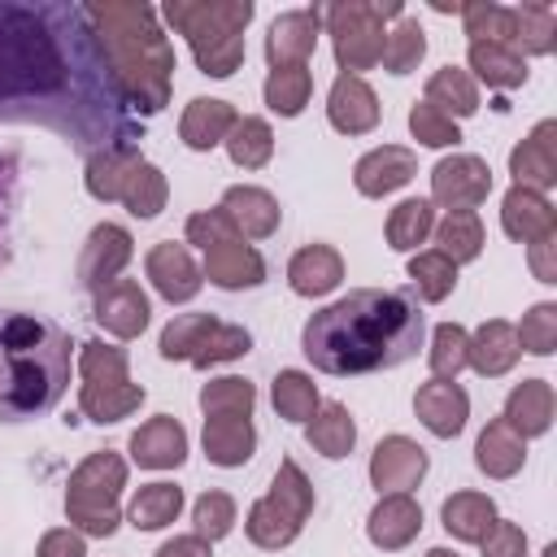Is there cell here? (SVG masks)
Here are the masks:
<instances>
[{
    "label": "cell",
    "instance_id": "1",
    "mask_svg": "<svg viewBox=\"0 0 557 557\" xmlns=\"http://www.w3.org/2000/svg\"><path fill=\"white\" fill-rule=\"evenodd\" d=\"M0 122L48 126L87 157L144 139L83 4L0 0Z\"/></svg>",
    "mask_w": 557,
    "mask_h": 557
},
{
    "label": "cell",
    "instance_id": "2",
    "mask_svg": "<svg viewBox=\"0 0 557 557\" xmlns=\"http://www.w3.org/2000/svg\"><path fill=\"white\" fill-rule=\"evenodd\" d=\"M422 335L426 322L409 287H357L305 322L300 352L313 361V370L352 379L405 366L418 357Z\"/></svg>",
    "mask_w": 557,
    "mask_h": 557
},
{
    "label": "cell",
    "instance_id": "3",
    "mask_svg": "<svg viewBox=\"0 0 557 557\" xmlns=\"http://www.w3.org/2000/svg\"><path fill=\"white\" fill-rule=\"evenodd\" d=\"M83 9L126 109L135 117L161 113L174 83V44L165 39L157 9L148 0H91Z\"/></svg>",
    "mask_w": 557,
    "mask_h": 557
},
{
    "label": "cell",
    "instance_id": "4",
    "mask_svg": "<svg viewBox=\"0 0 557 557\" xmlns=\"http://www.w3.org/2000/svg\"><path fill=\"white\" fill-rule=\"evenodd\" d=\"M70 387V335L35 313H0V422L48 413Z\"/></svg>",
    "mask_w": 557,
    "mask_h": 557
},
{
    "label": "cell",
    "instance_id": "5",
    "mask_svg": "<svg viewBox=\"0 0 557 557\" xmlns=\"http://www.w3.org/2000/svg\"><path fill=\"white\" fill-rule=\"evenodd\" d=\"M252 0H170L161 17L187 39L200 74L231 78L244 65V26L252 22Z\"/></svg>",
    "mask_w": 557,
    "mask_h": 557
},
{
    "label": "cell",
    "instance_id": "6",
    "mask_svg": "<svg viewBox=\"0 0 557 557\" xmlns=\"http://www.w3.org/2000/svg\"><path fill=\"white\" fill-rule=\"evenodd\" d=\"M122 487H126V457L113 453V448L87 453L70 470V483H65V518H70V527L78 535L109 540L122 527V509H117Z\"/></svg>",
    "mask_w": 557,
    "mask_h": 557
},
{
    "label": "cell",
    "instance_id": "7",
    "mask_svg": "<svg viewBox=\"0 0 557 557\" xmlns=\"http://www.w3.org/2000/svg\"><path fill=\"white\" fill-rule=\"evenodd\" d=\"M387 17H405V4L400 0H335L322 9L339 74L361 78V70H374L383 61Z\"/></svg>",
    "mask_w": 557,
    "mask_h": 557
},
{
    "label": "cell",
    "instance_id": "8",
    "mask_svg": "<svg viewBox=\"0 0 557 557\" xmlns=\"http://www.w3.org/2000/svg\"><path fill=\"white\" fill-rule=\"evenodd\" d=\"M309 513H313V483L305 479V470L292 457H283L274 479H270V492L261 500H252V509L244 518V531L257 548L278 553L300 535Z\"/></svg>",
    "mask_w": 557,
    "mask_h": 557
},
{
    "label": "cell",
    "instance_id": "9",
    "mask_svg": "<svg viewBox=\"0 0 557 557\" xmlns=\"http://www.w3.org/2000/svg\"><path fill=\"white\" fill-rule=\"evenodd\" d=\"M492 196V165L474 152H453L435 161L431 170V205H444L448 213L474 209Z\"/></svg>",
    "mask_w": 557,
    "mask_h": 557
},
{
    "label": "cell",
    "instance_id": "10",
    "mask_svg": "<svg viewBox=\"0 0 557 557\" xmlns=\"http://www.w3.org/2000/svg\"><path fill=\"white\" fill-rule=\"evenodd\" d=\"M131 257H135L131 231L117 226V222H100V226H91V235H87V244L78 252V283L96 296L100 287H109V283L122 278V270L131 265Z\"/></svg>",
    "mask_w": 557,
    "mask_h": 557
},
{
    "label": "cell",
    "instance_id": "11",
    "mask_svg": "<svg viewBox=\"0 0 557 557\" xmlns=\"http://www.w3.org/2000/svg\"><path fill=\"white\" fill-rule=\"evenodd\" d=\"M144 270H148V278H152L157 296L170 300V305H187V300H196V292L205 287V274H200V265L191 261V248H187V244H174V239L152 244L148 257H144Z\"/></svg>",
    "mask_w": 557,
    "mask_h": 557
},
{
    "label": "cell",
    "instance_id": "12",
    "mask_svg": "<svg viewBox=\"0 0 557 557\" xmlns=\"http://www.w3.org/2000/svg\"><path fill=\"white\" fill-rule=\"evenodd\" d=\"M426 474V448L413 444L409 435H383L370 453V483L379 487V496L392 492H413Z\"/></svg>",
    "mask_w": 557,
    "mask_h": 557
},
{
    "label": "cell",
    "instance_id": "13",
    "mask_svg": "<svg viewBox=\"0 0 557 557\" xmlns=\"http://www.w3.org/2000/svg\"><path fill=\"white\" fill-rule=\"evenodd\" d=\"M322 30V9H287L270 22L265 30V61L270 70L278 65H309Z\"/></svg>",
    "mask_w": 557,
    "mask_h": 557
},
{
    "label": "cell",
    "instance_id": "14",
    "mask_svg": "<svg viewBox=\"0 0 557 557\" xmlns=\"http://www.w3.org/2000/svg\"><path fill=\"white\" fill-rule=\"evenodd\" d=\"M413 174H418V152L405 148V144H379L366 157H357V165H352V183L370 200H383V196L400 191Z\"/></svg>",
    "mask_w": 557,
    "mask_h": 557
},
{
    "label": "cell",
    "instance_id": "15",
    "mask_svg": "<svg viewBox=\"0 0 557 557\" xmlns=\"http://www.w3.org/2000/svg\"><path fill=\"white\" fill-rule=\"evenodd\" d=\"M413 413L435 440H457L470 418V396L457 379H431L413 392Z\"/></svg>",
    "mask_w": 557,
    "mask_h": 557
},
{
    "label": "cell",
    "instance_id": "16",
    "mask_svg": "<svg viewBox=\"0 0 557 557\" xmlns=\"http://www.w3.org/2000/svg\"><path fill=\"white\" fill-rule=\"evenodd\" d=\"M509 174H513V187H531L540 196L557 183V122L553 117L535 122L531 135L522 144H513Z\"/></svg>",
    "mask_w": 557,
    "mask_h": 557
},
{
    "label": "cell",
    "instance_id": "17",
    "mask_svg": "<svg viewBox=\"0 0 557 557\" xmlns=\"http://www.w3.org/2000/svg\"><path fill=\"white\" fill-rule=\"evenodd\" d=\"M379 117H383V109H379L374 87L357 74H335L331 96H326V122L339 135H370L379 126Z\"/></svg>",
    "mask_w": 557,
    "mask_h": 557
},
{
    "label": "cell",
    "instance_id": "18",
    "mask_svg": "<svg viewBox=\"0 0 557 557\" xmlns=\"http://www.w3.org/2000/svg\"><path fill=\"white\" fill-rule=\"evenodd\" d=\"M148 313H152V305H148V296H144V287H139L135 278H117V283L100 287V292H96V305H91V318H96L113 339H135V335H144Z\"/></svg>",
    "mask_w": 557,
    "mask_h": 557
},
{
    "label": "cell",
    "instance_id": "19",
    "mask_svg": "<svg viewBox=\"0 0 557 557\" xmlns=\"http://www.w3.org/2000/svg\"><path fill=\"white\" fill-rule=\"evenodd\" d=\"M422 531V505L409 496V492H392V496H379V505L370 509L366 518V535L374 548L383 553H400L418 540Z\"/></svg>",
    "mask_w": 557,
    "mask_h": 557
},
{
    "label": "cell",
    "instance_id": "20",
    "mask_svg": "<svg viewBox=\"0 0 557 557\" xmlns=\"http://www.w3.org/2000/svg\"><path fill=\"white\" fill-rule=\"evenodd\" d=\"M500 226L518 244H540V239L557 235V209L548 196H540L531 187H509L500 196Z\"/></svg>",
    "mask_w": 557,
    "mask_h": 557
},
{
    "label": "cell",
    "instance_id": "21",
    "mask_svg": "<svg viewBox=\"0 0 557 557\" xmlns=\"http://www.w3.org/2000/svg\"><path fill=\"white\" fill-rule=\"evenodd\" d=\"M131 461L144 470H178L187 461V431L178 418L157 413L131 435Z\"/></svg>",
    "mask_w": 557,
    "mask_h": 557
},
{
    "label": "cell",
    "instance_id": "22",
    "mask_svg": "<svg viewBox=\"0 0 557 557\" xmlns=\"http://www.w3.org/2000/svg\"><path fill=\"white\" fill-rule=\"evenodd\" d=\"M218 209L235 222V231H239L244 239H270V235L278 231V222H283L278 200H274L265 187H252V183H235V187H226Z\"/></svg>",
    "mask_w": 557,
    "mask_h": 557
},
{
    "label": "cell",
    "instance_id": "23",
    "mask_svg": "<svg viewBox=\"0 0 557 557\" xmlns=\"http://www.w3.org/2000/svg\"><path fill=\"white\" fill-rule=\"evenodd\" d=\"M200 274L222 287V292H244V287H261L265 283V257L244 244V239H231V244H218L205 252V265Z\"/></svg>",
    "mask_w": 557,
    "mask_h": 557
},
{
    "label": "cell",
    "instance_id": "24",
    "mask_svg": "<svg viewBox=\"0 0 557 557\" xmlns=\"http://www.w3.org/2000/svg\"><path fill=\"white\" fill-rule=\"evenodd\" d=\"M239 122L235 104L231 100H218V96H196L183 117H178V139L191 148V152H209L218 144H226L231 126Z\"/></svg>",
    "mask_w": 557,
    "mask_h": 557
},
{
    "label": "cell",
    "instance_id": "25",
    "mask_svg": "<svg viewBox=\"0 0 557 557\" xmlns=\"http://www.w3.org/2000/svg\"><path fill=\"white\" fill-rule=\"evenodd\" d=\"M553 413H557L553 383H548V379H522V383L505 396V413H500V418H505L509 431H518L522 440H535V435H548Z\"/></svg>",
    "mask_w": 557,
    "mask_h": 557
},
{
    "label": "cell",
    "instance_id": "26",
    "mask_svg": "<svg viewBox=\"0 0 557 557\" xmlns=\"http://www.w3.org/2000/svg\"><path fill=\"white\" fill-rule=\"evenodd\" d=\"M287 283L296 296H331L344 283V257L331 244H305L292 261H287Z\"/></svg>",
    "mask_w": 557,
    "mask_h": 557
},
{
    "label": "cell",
    "instance_id": "27",
    "mask_svg": "<svg viewBox=\"0 0 557 557\" xmlns=\"http://www.w3.org/2000/svg\"><path fill=\"white\" fill-rule=\"evenodd\" d=\"M466 357H470L474 374H483V379H500V374H509V370L518 366V357H522L513 322H505V318H487V322L470 335Z\"/></svg>",
    "mask_w": 557,
    "mask_h": 557
},
{
    "label": "cell",
    "instance_id": "28",
    "mask_svg": "<svg viewBox=\"0 0 557 557\" xmlns=\"http://www.w3.org/2000/svg\"><path fill=\"white\" fill-rule=\"evenodd\" d=\"M200 444H205V457L213 466L235 470V466L252 461V453H257V426H252V418H205Z\"/></svg>",
    "mask_w": 557,
    "mask_h": 557
},
{
    "label": "cell",
    "instance_id": "29",
    "mask_svg": "<svg viewBox=\"0 0 557 557\" xmlns=\"http://www.w3.org/2000/svg\"><path fill=\"white\" fill-rule=\"evenodd\" d=\"M474 466H479L487 479H513V474L527 466V440H522L518 431H509L505 418H492V422L479 431Z\"/></svg>",
    "mask_w": 557,
    "mask_h": 557
},
{
    "label": "cell",
    "instance_id": "30",
    "mask_svg": "<svg viewBox=\"0 0 557 557\" xmlns=\"http://www.w3.org/2000/svg\"><path fill=\"white\" fill-rule=\"evenodd\" d=\"M440 522L453 540L461 544H479L492 522H496V500L487 492H453L444 505H440Z\"/></svg>",
    "mask_w": 557,
    "mask_h": 557
},
{
    "label": "cell",
    "instance_id": "31",
    "mask_svg": "<svg viewBox=\"0 0 557 557\" xmlns=\"http://www.w3.org/2000/svg\"><path fill=\"white\" fill-rule=\"evenodd\" d=\"M305 440H309V448L322 453L326 461H339V457H348L352 444H357V422H352V413H348L339 400H326V405H318V413L305 422Z\"/></svg>",
    "mask_w": 557,
    "mask_h": 557
},
{
    "label": "cell",
    "instance_id": "32",
    "mask_svg": "<svg viewBox=\"0 0 557 557\" xmlns=\"http://www.w3.org/2000/svg\"><path fill=\"white\" fill-rule=\"evenodd\" d=\"M144 387L139 383H83L78 387V409H83V418L87 422H122V418H131L139 405H144Z\"/></svg>",
    "mask_w": 557,
    "mask_h": 557
},
{
    "label": "cell",
    "instance_id": "33",
    "mask_svg": "<svg viewBox=\"0 0 557 557\" xmlns=\"http://www.w3.org/2000/svg\"><path fill=\"white\" fill-rule=\"evenodd\" d=\"M426 104L440 109L444 117H470L479 113V87L470 78V70H457V65H440L431 78H426Z\"/></svg>",
    "mask_w": 557,
    "mask_h": 557
},
{
    "label": "cell",
    "instance_id": "34",
    "mask_svg": "<svg viewBox=\"0 0 557 557\" xmlns=\"http://www.w3.org/2000/svg\"><path fill=\"white\" fill-rule=\"evenodd\" d=\"M557 44V13L544 0L513 4V52L518 57H548Z\"/></svg>",
    "mask_w": 557,
    "mask_h": 557
},
{
    "label": "cell",
    "instance_id": "35",
    "mask_svg": "<svg viewBox=\"0 0 557 557\" xmlns=\"http://www.w3.org/2000/svg\"><path fill=\"white\" fill-rule=\"evenodd\" d=\"M431 235H435V244H440L435 252H444L453 265H466V261H474V257L483 252V222H479L474 209L444 213Z\"/></svg>",
    "mask_w": 557,
    "mask_h": 557
},
{
    "label": "cell",
    "instance_id": "36",
    "mask_svg": "<svg viewBox=\"0 0 557 557\" xmlns=\"http://www.w3.org/2000/svg\"><path fill=\"white\" fill-rule=\"evenodd\" d=\"M183 513V487H174V483H144L135 496H131V509H126V518H131V527L135 531H161V527H170L174 518Z\"/></svg>",
    "mask_w": 557,
    "mask_h": 557
},
{
    "label": "cell",
    "instance_id": "37",
    "mask_svg": "<svg viewBox=\"0 0 557 557\" xmlns=\"http://www.w3.org/2000/svg\"><path fill=\"white\" fill-rule=\"evenodd\" d=\"M466 61H470V70H474L470 78H483V83L496 87V91H513V87L527 83V61H522L518 52L500 48V44H470Z\"/></svg>",
    "mask_w": 557,
    "mask_h": 557
},
{
    "label": "cell",
    "instance_id": "38",
    "mask_svg": "<svg viewBox=\"0 0 557 557\" xmlns=\"http://www.w3.org/2000/svg\"><path fill=\"white\" fill-rule=\"evenodd\" d=\"M309 91H313V74L309 65H278L265 74V109L278 113V117H300L305 104H309Z\"/></svg>",
    "mask_w": 557,
    "mask_h": 557
},
{
    "label": "cell",
    "instance_id": "39",
    "mask_svg": "<svg viewBox=\"0 0 557 557\" xmlns=\"http://www.w3.org/2000/svg\"><path fill=\"white\" fill-rule=\"evenodd\" d=\"M165 200H170V183H165V174H161L152 161L139 157L135 170H131L126 183H122L117 205H126L131 218H157V213L165 209Z\"/></svg>",
    "mask_w": 557,
    "mask_h": 557
},
{
    "label": "cell",
    "instance_id": "40",
    "mask_svg": "<svg viewBox=\"0 0 557 557\" xmlns=\"http://www.w3.org/2000/svg\"><path fill=\"white\" fill-rule=\"evenodd\" d=\"M461 26L470 35V44H500L513 52V9L496 4V0H466L461 9Z\"/></svg>",
    "mask_w": 557,
    "mask_h": 557
},
{
    "label": "cell",
    "instance_id": "41",
    "mask_svg": "<svg viewBox=\"0 0 557 557\" xmlns=\"http://www.w3.org/2000/svg\"><path fill=\"white\" fill-rule=\"evenodd\" d=\"M431 231H435V205L422 196L400 200L387 213V248H396V252H418V244H426Z\"/></svg>",
    "mask_w": 557,
    "mask_h": 557
},
{
    "label": "cell",
    "instance_id": "42",
    "mask_svg": "<svg viewBox=\"0 0 557 557\" xmlns=\"http://www.w3.org/2000/svg\"><path fill=\"white\" fill-rule=\"evenodd\" d=\"M135 161H139V148H113V152H91V157H87V174H83L87 191H91L96 200L113 205V200L122 196V183H126V174L135 170Z\"/></svg>",
    "mask_w": 557,
    "mask_h": 557
},
{
    "label": "cell",
    "instance_id": "43",
    "mask_svg": "<svg viewBox=\"0 0 557 557\" xmlns=\"http://www.w3.org/2000/svg\"><path fill=\"white\" fill-rule=\"evenodd\" d=\"M409 278H413V296H418V300L440 305V300H448L453 287H457V265H453L444 252H435V248H418V252L409 257Z\"/></svg>",
    "mask_w": 557,
    "mask_h": 557
},
{
    "label": "cell",
    "instance_id": "44",
    "mask_svg": "<svg viewBox=\"0 0 557 557\" xmlns=\"http://www.w3.org/2000/svg\"><path fill=\"white\" fill-rule=\"evenodd\" d=\"M270 400H274L278 418H287V422H309L322 405L318 383L305 370H278L274 383H270Z\"/></svg>",
    "mask_w": 557,
    "mask_h": 557
},
{
    "label": "cell",
    "instance_id": "45",
    "mask_svg": "<svg viewBox=\"0 0 557 557\" xmlns=\"http://www.w3.org/2000/svg\"><path fill=\"white\" fill-rule=\"evenodd\" d=\"M226 152L239 170H261L274 157V131L265 117H239L226 135Z\"/></svg>",
    "mask_w": 557,
    "mask_h": 557
},
{
    "label": "cell",
    "instance_id": "46",
    "mask_svg": "<svg viewBox=\"0 0 557 557\" xmlns=\"http://www.w3.org/2000/svg\"><path fill=\"white\" fill-rule=\"evenodd\" d=\"M252 405H257V387L248 379L222 374V379H209L200 387L205 418H252Z\"/></svg>",
    "mask_w": 557,
    "mask_h": 557
},
{
    "label": "cell",
    "instance_id": "47",
    "mask_svg": "<svg viewBox=\"0 0 557 557\" xmlns=\"http://www.w3.org/2000/svg\"><path fill=\"white\" fill-rule=\"evenodd\" d=\"M426 57V30L418 17H400L383 39V70L387 74H413Z\"/></svg>",
    "mask_w": 557,
    "mask_h": 557
},
{
    "label": "cell",
    "instance_id": "48",
    "mask_svg": "<svg viewBox=\"0 0 557 557\" xmlns=\"http://www.w3.org/2000/svg\"><path fill=\"white\" fill-rule=\"evenodd\" d=\"M466 348H470V331L457 326V322H440V326L431 331V348H426L431 374H435V379H457V374L470 366Z\"/></svg>",
    "mask_w": 557,
    "mask_h": 557
},
{
    "label": "cell",
    "instance_id": "49",
    "mask_svg": "<svg viewBox=\"0 0 557 557\" xmlns=\"http://www.w3.org/2000/svg\"><path fill=\"white\" fill-rule=\"evenodd\" d=\"M213 326H218L213 313H178V318L165 322L157 348H161L165 361H191V352L200 348V339H205Z\"/></svg>",
    "mask_w": 557,
    "mask_h": 557
},
{
    "label": "cell",
    "instance_id": "50",
    "mask_svg": "<svg viewBox=\"0 0 557 557\" xmlns=\"http://www.w3.org/2000/svg\"><path fill=\"white\" fill-rule=\"evenodd\" d=\"M78 374H83V383H126L131 379L126 348L104 344V339H87L78 348Z\"/></svg>",
    "mask_w": 557,
    "mask_h": 557
},
{
    "label": "cell",
    "instance_id": "51",
    "mask_svg": "<svg viewBox=\"0 0 557 557\" xmlns=\"http://www.w3.org/2000/svg\"><path fill=\"white\" fill-rule=\"evenodd\" d=\"M235 531V500L226 492H200L191 505V535H200L205 544H218Z\"/></svg>",
    "mask_w": 557,
    "mask_h": 557
},
{
    "label": "cell",
    "instance_id": "52",
    "mask_svg": "<svg viewBox=\"0 0 557 557\" xmlns=\"http://www.w3.org/2000/svg\"><path fill=\"white\" fill-rule=\"evenodd\" d=\"M248 348H252V335H248L244 326H235V322H218V326L200 339V348L191 352V366H196V370H209V366H222V361L244 357Z\"/></svg>",
    "mask_w": 557,
    "mask_h": 557
},
{
    "label": "cell",
    "instance_id": "53",
    "mask_svg": "<svg viewBox=\"0 0 557 557\" xmlns=\"http://www.w3.org/2000/svg\"><path fill=\"white\" fill-rule=\"evenodd\" d=\"M518 331V348L531 352V357H553L557 348V305L553 300H540L522 313V326Z\"/></svg>",
    "mask_w": 557,
    "mask_h": 557
},
{
    "label": "cell",
    "instance_id": "54",
    "mask_svg": "<svg viewBox=\"0 0 557 557\" xmlns=\"http://www.w3.org/2000/svg\"><path fill=\"white\" fill-rule=\"evenodd\" d=\"M409 135H413L418 144H426V148H457V144H461L457 122L444 117L440 109H431L426 100H418V104L409 109Z\"/></svg>",
    "mask_w": 557,
    "mask_h": 557
},
{
    "label": "cell",
    "instance_id": "55",
    "mask_svg": "<svg viewBox=\"0 0 557 557\" xmlns=\"http://www.w3.org/2000/svg\"><path fill=\"white\" fill-rule=\"evenodd\" d=\"M231 239H244V235L235 231V222H231L218 205L187 218V244H196L200 252H209V248H218V244H231Z\"/></svg>",
    "mask_w": 557,
    "mask_h": 557
},
{
    "label": "cell",
    "instance_id": "56",
    "mask_svg": "<svg viewBox=\"0 0 557 557\" xmlns=\"http://www.w3.org/2000/svg\"><path fill=\"white\" fill-rule=\"evenodd\" d=\"M479 548H483V557H527V531L518 522L496 518L492 531L479 540Z\"/></svg>",
    "mask_w": 557,
    "mask_h": 557
},
{
    "label": "cell",
    "instance_id": "57",
    "mask_svg": "<svg viewBox=\"0 0 557 557\" xmlns=\"http://www.w3.org/2000/svg\"><path fill=\"white\" fill-rule=\"evenodd\" d=\"M35 557H87V544L74 527H52V531L39 535Z\"/></svg>",
    "mask_w": 557,
    "mask_h": 557
},
{
    "label": "cell",
    "instance_id": "58",
    "mask_svg": "<svg viewBox=\"0 0 557 557\" xmlns=\"http://www.w3.org/2000/svg\"><path fill=\"white\" fill-rule=\"evenodd\" d=\"M13 191H17V165L13 157H0V261L9 252V218H13Z\"/></svg>",
    "mask_w": 557,
    "mask_h": 557
},
{
    "label": "cell",
    "instance_id": "59",
    "mask_svg": "<svg viewBox=\"0 0 557 557\" xmlns=\"http://www.w3.org/2000/svg\"><path fill=\"white\" fill-rule=\"evenodd\" d=\"M527 261H531V274L540 283H557V235L540 239V244H527Z\"/></svg>",
    "mask_w": 557,
    "mask_h": 557
},
{
    "label": "cell",
    "instance_id": "60",
    "mask_svg": "<svg viewBox=\"0 0 557 557\" xmlns=\"http://www.w3.org/2000/svg\"><path fill=\"white\" fill-rule=\"evenodd\" d=\"M157 557H213V553H209V544L200 535H174V540H165L157 548Z\"/></svg>",
    "mask_w": 557,
    "mask_h": 557
},
{
    "label": "cell",
    "instance_id": "61",
    "mask_svg": "<svg viewBox=\"0 0 557 557\" xmlns=\"http://www.w3.org/2000/svg\"><path fill=\"white\" fill-rule=\"evenodd\" d=\"M426 557H461V553H453V548H431Z\"/></svg>",
    "mask_w": 557,
    "mask_h": 557
}]
</instances>
